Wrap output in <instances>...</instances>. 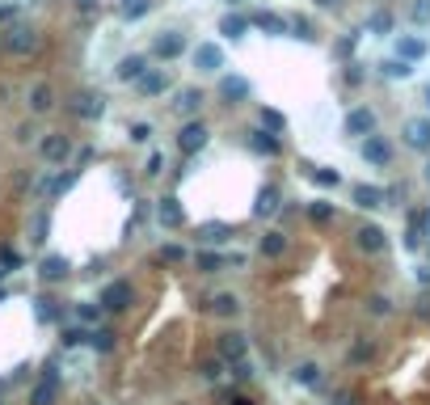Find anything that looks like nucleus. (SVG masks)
I'll return each mask as SVG.
<instances>
[{"mask_svg": "<svg viewBox=\"0 0 430 405\" xmlns=\"http://www.w3.org/2000/svg\"><path fill=\"white\" fill-rule=\"evenodd\" d=\"M144 72H148V55H122L118 68H114V76H118L122 85H135Z\"/></svg>", "mask_w": 430, "mask_h": 405, "instance_id": "2eb2a0df", "label": "nucleus"}, {"mask_svg": "<svg viewBox=\"0 0 430 405\" xmlns=\"http://www.w3.org/2000/svg\"><path fill=\"white\" fill-rule=\"evenodd\" d=\"M215 376H220V359H207L203 363V380H215Z\"/></svg>", "mask_w": 430, "mask_h": 405, "instance_id": "6e6d98bb", "label": "nucleus"}, {"mask_svg": "<svg viewBox=\"0 0 430 405\" xmlns=\"http://www.w3.org/2000/svg\"><path fill=\"white\" fill-rule=\"evenodd\" d=\"M422 55H426V38H422V34H401V38H397V59L414 63V59H422Z\"/></svg>", "mask_w": 430, "mask_h": 405, "instance_id": "5701e85b", "label": "nucleus"}, {"mask_svg": "<svg viewBox=\"0 0 430 405\" xmlns=\"http://www.w3.org/2000/svg\"><path fill=\"white\" fill-rule=\"evenodd\" d=\"M418 313H422V317H430V296H422V300H418Z\"/></svg>", "mask_w": 430, "mask_h": 405, "instance_id": "052dcab7", "label": "nucleus"}, {"mask_svg": "<svg viewBox=\"0 0 430 405\" xmlns=\"http://www.w3.org/2000/svg\"><path fill=\"white\" fill-rule=\"evenodd\" d=\"M220 34L232 38V42L245 38V34H249V17H241V13H224V17H220Z\"/></svg>", "mask_w": 430, "mask_h": 405, "instance_id": "a878e982", "label": "nucleus"}, {"mask_svg": "<svg viewBox=\"0 0 430 405\" xmlns=\"http://www.w3.org/2000/svg\"><path fill=\"white\" fill-rule=\"evenodd\" d=\"M68 270H72V266H68L63 254H46V258L38 262V279H42V283H59V279H68Z\"/></svg>", "mask_w": 430, "mask_h": 405, "instance_id": "a211bd4d", "label": "nucleus"}, {"mask_svg": "<svg viewBox=\"0 0 430 405\" xmlns=\"http://www.w3.org/2000/svg\"><path fill=\"white\" fill-rule=\"evenodd\" d=\"M287 30H291L296 38H304V42H312V38H317V34H312V21H308V17H300V13H296V17H287Z\"/></svg>", "mask_w": 430, "mask_h": 405, "instance_id": "79ce46f5", "label": "nucleus"}, {"mask_svg": "<svg viewBox=\"0 0 430 405\" xmlns=\"http://www.w3.org/2000/svg\"><path fill=\"white\" fill-rule=\"evenodd\" d=\"M190 59H194V68L207 72V76L224 72V46H220V42H198V46L190 51Z\"/></svg>", "mask_w": 430, "mask_h": 405, "instance_id": "423d86ee", "label": "nucleus"}, {"mask_svg": "<svg viewBox=\"0 0 430 405\" xmlns=\"http://www.w3.org/2000/svg\"><path fill=\"white\" fill-rule=\"evenodd\" d=\"M207 139H211V131H207V123L194 114V118H186L182 131H177V152H182V156H194V152L207 148Z\"/></svg>", "mask_w": 430, "mask_h": 405, "instance_id": "f03ea898", "label": "nucleus"}, {"mask_svg": "<svg viewBox=\"0 0 430 405\" xmlns=\"http://www.w3.org/2000/svg\"><path fill=\"white\" fill-rule=\"evenodd\" d=\"M211 313H215V317H236V313H241V300H236L232 292H220V296L211 300Z\"/></svg>", "mask_w": 430, "mask_h": 405, "instance_id": "473e14b6", "label": "nucleus"}, {"mask_svg": "<svg viewBox=\"0 0 430 405\" xmlns=\"http://www.w3.org/2000/svg\"><path fill=\"white\" fill-rule=\"evenodd\" d=\"M152 13V0H118V17L122 21H139Z\"/></svg>", "mask_w": 430, "mask_h": 405, "instance_id": "7c9ffc66", "label": "nucleus"}, {"mask_svg": "<svg viewBox=\"0 0 430 405\" xmlns=\"http://www.w3.org/2000/svg\"><path fill=\"white\" fill-rule=\"evenodd\" d=\"M401 139H405V148H414V152H430V118H410V123L401 127Z\"/></svg>", "mask_w": 430, "mask_h": 405, "instance_id": "9d476101", "label": "nucleus"}, {"mask_svg": "<svg viewBox=\"0 0 430 405\" xmlns=\"http://www.w3.org/2000/svg\"><path fill=\"white\" fill-rule=\"evenodd\" d=\"M249 30H262V34H274V38H279V34H287V17L266 8V13H253V17H249Z\"/></svg>", "mask_w": 430, "mask_h": 405, "instance_id": "aec40b11", "label": "nucleus"}, {"mask_svg": "<svg viewBox=\"0 0 430 405\" xmlns=\"http://www.w3.org/2000/svg\"><path fill=\"white\" fill-rule=\"evenodd\" d=\"M426 182H430V161H426Z\"/></svg>", "mask_w": 430, "mask_h": 405, "instance_id": "69168bd1", "label": "nucleus"}, {"mask_svg": "<svg viewBox=\"0 0 430 405\" xmlns=\"http://www.w3.org/2000/svg\"><path fill=\"white\" fill-rule=\"evenodd\" d=\"M38 156H42L46 165H68V156H72V135L46 131V135L38 139Z\"/></svg>", "mask_w": 430, "mask_h": 405, "instance_id": "20e7f679", "label": "nucleus"}, {"mask_svg": "<svg viewBox=\"0 0 430 405\" xmlns=\"http://www.w3.org/2000/svg\"><path fill=\"white\" fill-rule=\"evenodd\" d=\"M152 139V127L148 123H131V144H148Z\"/></svg>", "mask_w": 430, "mask_h": 405, "instance_id": "8fccbe9b", "label": "nucleus"}, {"mask_svg": "<svg viewBox=\"0 0 430 405\" xmlns=\"http://www.w3.org/2000/svg\"><path fill=\"white\" fill-rule=\"evenodd\" d=\"M249 148H253V152H262V156H279V152H283V139H279L274 131L258 127V131H249Z\"/></svg>", "mask_w": 430, "mask_h": 405, "instance_id": "4be33fe9", "label": "nucleus"}, {"mask_svg": "<svg viewBox=\"0 0 430 405\" xmlns=\"http://www.w3.org/2000/svg\"><path fill=\"white\" fill-rule=\"evenodd\" d=\"M410 228H414V232H422V237H430V207H422V211H414V216H410Z\"/></svg>", "mask_w": 430, "mask_h": 405, "instance_id": "a18cd8bd", "label": "nucleus"}, {"mask_svg": "<svg viewBox=\"0 0 430 405\" xmlns=\"http://www.w3.org/2000/svg\"><path fill=\"white\" fill-rule=\"evenodd\" d=\"M253 89H249V80L245 76H220V97H228V101H245Z\"/></svg>", "mask_w": 430, "mask_h": 405, "instance_id": "393cba45", "label": "nucleus"}, {"mask_svg": "<svg viewBox=\"0 0 430 405\" xmlns=\"http://www.w3.org/2000/svg\"><path fill=\"white\" fill-rule=\"evenodd\" d=\"M228 405H253V401H249V397H241V393H232V397H228Z\"/></svg>", "mask_w": 430, "mask_h": 405, "instance_id": "680f3d73", "label": "nucleus"}, {"mask_svg": "<svg viewBox=\"0 0 430 405\" xmlns=\"http://www.w3.org/2000/svg\"><path fill=\"white\" fill-rule=\"evenodd\" d=\"M76 8H80V13H93V8H97V0H76Z\"/></svg>", "mask_w": 430, "mask_h": 405, "instance_id": "bf43d9fd", "label": "nucleus"}, {"mask_svg": "<svg viewBox=\"0 0 430 405\" xmlns=\"http://www.w3.org/2000/svg\"><path fill=\"white\" fill-rule=\"evenodd\" d=\"M245 351H249L245 334H236V330L220 334V359H224V363H236V359H245Z\"/></svg>", "mask_w": 430, "mask_h": 405, "instance_id": "6ab92c4d", "label": "nucleus"}, {"mask_svg": "<svg viewBox=\"0 0 430 405\" xmlns=\"http://www.w3.org/2000/svg\"><path fill=\"white\" fill-rule=\"evenodd\" d=\"M55 401H59V376H55V363H46L42 380H38L34 393H30V405H55Z\"/></svg>", "mask_w": 430, "mask_h": 405, "instance_id": "1a4fd4ad", "label": "nucleus"}, {"mask_svg": "<svg viewBox=\"0 0 430 405\" xmlns=\"http://www.w3.org/2000/svg\"><path fill=\"white\" fill-rule=\"evenodd\" d=\"M80 342H89V330L84 325H68L63 330V347H80Z\"/></svg>", "mask_w": 430, "mask_h": 405, "instance_id": "37998d69", "label": "nucleus"}, {"mask_svg": "<svg viewBox=\"0 0 430 405\" xmlns=\"http://www.w3.org/2000/svg\"><path fill=\"white\" fill-rule=\"evenodd\" d=\"M258 249H262V258H283V254H287V237H283V232H266V237L258 241Z\"/></svg>", "mask_w": 430, "mask_h": 405, "instance_id": "c756f323", "label": "nucleus"}, {"mask_svg": "<svg viewBox=\"0 0 430 405\" xmlns=\"http://www.w3.org/2000/svg\"><path fill=\"white\" fill-rule=\"evenodd\" d=\"M97 313H101V304H76V321H80V325H93Z\"/></svg>", "mask_w": 430, "mask_h": 405, "instance_id": "49530a36", "label": "nucleus"}, {"mask_svg": "<svg viewBox=\"0 0 430 405\" xmlns=\"http://www.w3.org/2000/svg\"><path fill=\"white\" fill-rule=\"evenodd\" d=\"M152 55L165 59V63H169V59H182V55H186V34H182V30H160V34L152 38Z\"/></svg>", "mask_w": 430, "mask_h": 405, "instance_id": "39448f33", "label": "nucleus"}, {"mask_svg": "<svg viewBox=\"0 0 430 405\" xmlns=\"http://www.w3.org/2000/svg\"><path fill=\"white\" fill-rule=\"evenodd\" d=\"M363 161L367 165H376V169H384V165H393V144L384 139V135H363Z\"/></svg>", "mask_w": 430, "mask_h": 405, "instance_id": "6e6552de", "label": "nucleus"}, {"mask_svg": "<svg viewBox=\"0 0 430 405\" xmlns=\"http://www.w3.org/2000/svg\"><path fill=\"white\" fill-rule=\"evenodd\" d=\"M367 30H372V34H380V38H384V34H393V13H388V8H376V13L367 17Z\"/></svg>", "mask_w": 430, "mask_h": 405, "instance_id": "e433bc0d", "label": "nucleus"}, {"mask_svg": "<svg viewBox=\"0 0 430 405\" xmlns=\"http://www.w3.org/2000/svg\"><path fill=\"white\" fill-rule=\"evenodd\" d=\"M34 313H38V321H42V325H51V321H59V313H63V309H59L51 296H38V300H34Z\"/></svg>", "mask_w": 430, "mask_h": 405, "instance_id": "f704fd0d", "label": "nucleus"}, {"mask_svg": "<svg viewBox=\"0 0 430 405\" xmlns=\"http://www.w3.org/2000/svg\"><path fill=\"white\" fill-rule=\"evenodd\" d=\"M410 17H414V21H430V0H418V4L410 8Z\"/></svg>", "mask_w": 430, "mask_h": 405, "instance_id": "603ef678", "label": "nucleus"}, {"mask_svg": "<svg viewBox=\"0 0 430 405\" xmlns=\"http://www.w3.org/2000/svg\"><path fill=\"white\" fill-rule=\"evenodd\" d=\"M156 220H160V228H182V224H186V211H182V203H177L173 194H165V199L156 203Z\"/></svg>", "mask_w": 430, "mask_h": 405, "instance_id": "f3484780", "label": "nucleus"}, {"mask_svg": "<svg viewBox=\"0 0 430 405\" xmlns=\"http://www.w3.org/2000/svg\"><path fill=\"white\" fill-rule=\"evenodd\" d=\"M426 106H430V85H426Z\"/></svg>", "mask_w": 430, "mask_h": 405, "instance_id": "0e129e2a", "label": "nucleus"}, {"mask_svg": "<svg viewBox=\"0 0 430 405\" xmlns=\"http://www.w3.org/2000/svg\"><path fill=\"white\" fill-rule=\"evenodd\" d=\"M68 114H76L80 123H97V118L106 114V97L93 93V89H80V93L68 101Z\"/></svg>", "mask_w": 430, "mask_h": 405, "instance_id": "7ed1b4c3", "label": "nucleus"}, {"mask_svg": "<svg viewBox=\"0 0 430 405\" xmlns=\"http://www.w3.org/2000/svg\"><path fill=\"white\" fill-rule=\"evenodd\" d=\"M308 177H312L317 186H325V190H334V186L342 182V173H338V169H329V165H308Z\"/></svg>", "mask_w": 430, "mask_h": 405, "instance_id": "2f4dec72", "label": "nucleus"}, {"mask_svg": "<svg viewBox=\"0 0 430 405\" xmlns=\"http://www.w3.org/2000/svg\"><path fill=\"white\" fill-rule=\"evenodd\" d=\"M8 21H17V4H0V25H8Z\"/></svg>", "mask_w": 430, "mask_h": 405, "instance_id": "4d7b16f0", "label": "nucleus"}, {"mask_svg": "<svg viewBox=\"0 0 430 405\" xmlns=\"http://www.w3.org/2000/svg\"><path fill=\"white\" fill-rule=\"evenodd\" d=\"M131 300H135V287H131L127 279H114V283L101 292V300H97V304H101L106 313H122V309H131Z\"/></svg>", "mask_w": 430, "mask_h": 405, "instance_id": "0eeeda50", "label": "nucleus"}, {"mask_svg": "<svg viewBox=\"0 0 430 405\" xmlns=\"http://www.w3.org/2000/svg\"><path fill=\"white\" fill-rule=\"evenodd\" d=\"M350 199H355L359 207H367V211H372V207H384V190H380V186H367V182H359V186L350 190Z\"/></svg>", "mask_w": 430, "mask_h": 405, "instance_id": "bb28decb", "label": "nucleus"}, {"mask_svg": "<svg viewBox=\"0 0 430 405\" xmlns=\"http://www.w3.org/2000/svg\"><path fill=\"white\" fill-rule=\"evenodd\" d=\"M160 169H165V156H160V152H152V156H148V169H144V173H148V177H156Z\"/></svg>", "mask_w": 430, "mask_h": 405, "instance_id": "864d4df0", "label": "nucleus"}, {"mask_svg": "<svg viewBox=\"0 0 430 405\" xmlns=\"http://www.w3.org/2000/svg\"><path fill=\"white\" fill-rule=\"evenodd\" d=\"M114 342H118V334H114V330H89V347H93V351L110 355V351H114Z\"/></svg>", "mask_w": 430, "mask_h": 405, "instance_id": "c9c22d12", "label": "nucleus"}, {"mask_svg": "<svg viewBox=\"0 0 430 405\" xmlns=\"http://www.w3.org/2000/svg\"><path fill=\"white\" fill-rule=\"evenodd\" d=\"M135 85H139V97H160V93L169 89V72H160V68H148V72H144Z\"/></svg>", "mask_w": 430, "mask_h": 405, "instance_id": "412c9836", "label": "nucleus"}, {"mask_svg": "<svg viewBox=\"0 0 430 405\" xmlns=\"http://www.w3.org/2000/svg\"><path fill=\"white\" fill-rule=\"evenodd\" d=\"M291 376H296V385H304V389H317V385H321V368H317V363H300Z\"/></svg>", "mask_w": 430, "mask_h": 405, "instance_id": "4c0bfd02", "label": "nucleus"}, {"mask_svg": "<svg viewBox=\"0 0 430 405\" xmlns=\"http://www.w3.org/2000/svg\"><path fill=\"white\" fill-rule=\"evenodd\" d=\"M228 237H236V232H232V224H224V220H207V224H198V241H203V245H224Z\"/></svg>", "mask_w": 430, "mask_h": 405, "instance_id": "b1692460", "label": "nucleus"}, {"mask_svg": "<svg viewBox=\"0 0 430 405\" xmlns=\"http://www.w3.org/2000/svg\"><path fill=\"white\" fill-rule=\"evenodd\" d=\"M317 4H321V8H334V4H338V0H317Z\"/></svg>", "mask_w": 430, "mask_h": 405, "instance_id": "e2e57ef3", "label": "nucleus"}, {"mask_svg": "<svg viewBox=\"0 0 430 405\" xmlns=\"http://www.w3.org/2000/svg\"><path fill=\"white\" fill-rule=\"evenodd\" d=\"M46 232H51V211L38 207L34 220H30V241H34V245H46Z\"/></svg>", "mask_w": 430, "mask_h": 405, "instance_id": "cd10ccee", "label": "nucleus"}, {"mask_svg": "<svg viewBox=\"0 0 430 405\" xmlns=\"http://www.w3.org/2000/svg\"><path fill=\"white\" fill-rule=\"evenodd\" d=\"M228 4H241V0H228Z\"/></svg>", "mask_w": 430, "mask_h": 405, "instance_id": "338daca9", "label": "nucleus"}, {"mask_svg": "<svg viewBox=\"0 0 430 405\" xmlns=\"http://www.w3.org/2000/svg\"><path fill=\"white\" fill-rule=\"evenodd\" d=\"M308 220L312 224H334V203H325V199L308 203Z\"/></svg>", "mask_w": 430, "mask_h": 405, "instance_id": "a19ab883", "label": "nucleus"}, {"mask_svg": "<svg viewBox=\"0 0 430 405\" xmlns=\"http://www.w3.org/2000/svg\"><path fill=\"white\" fill-rule=\"evenodd\" d=\"M279 207H283L279 186H262V190H258V203H253V216H258V220H270V216H279Z\"/></svg>", "mask_w": 430, "mask_h": 405, "instance_id": "dca6fc26", "label": "nucleus"}, {"mask_svg": "<svg viewBox=\"0 0 430 405\" xmlns=\"http://www.w3.org/2000/svg\"><path fill=\"white\" fill-rule=\"evenodd\" d=\"M160 262L177 266V262H186V249H182V245H165V249H160Z\"/></svg>", "mask_w": 430, "mask_h": 405, "instance_id": "de8ad7c7", "label": "nucleus"}, {"mask_svg": "<svg viewBox=\"0 0 430 405\" xmlns=\"http://www.w3.org/2000/svg\"><path fill=\"white\" fill-rule=\"evenodd\" d=\"M380 72H384L388 80H405V76H410L414 68H410L405 59H397V55H393V59H384V63H380Z\"/></svg>", "mask_w": 430, "mask_h": 405, "instance_id": "58836bf2", "label": "nucleus"}, {"mask_svg": "<svg viewBox=\"0 0 430 405\" xmlns=\"http://www.w3.org/2000/svg\"><path fill=\"white\" fill-rule=\"evenodd\" d=\"M372 131H376V110L359 106V110H350V114H346V135L363 139V135H372Z\"/></svg>", "mask_w": 430, "mask_h": 405, "instance_id": "4468645a", "label": "nucleus"}, {"mask_svg": "<svg viewBox=\"0 0 430 405\" xmlns=\"http://www.w3.org/2000/svg\"><path fill=\"white\" fill-rule=\"evenodd\" d=\"M25 106H30V114H34V118H38V114H51V110H55V89H51L46 80L30 85V97H25Z\"/></svg>", "mask_w": 430, "mask_h": 405, "instance_id": "9b49d317", "label": "nucleus"}, {"mask_svg": "<svg viewBox=\"0 0 430 405\" xmlns=\"http://www.w3.org/2000/svg\"><path fill=\"white\" fill-rule=\"evenodd\" d=\"M228 368H232V380H241V385H245V380H253V368H249V359H236V363H228Z\"/></svg>", "mask_w": 430, "mask_h": 405, "instance_id": "09e8293b", "label": "nucleus"}, {"mask_svg": "<svg viewBox=\"0 0 430 405\" xmlns=\"http://www.w3.org/2000/svg\"><path fill=\"white\" fill-rule=\"evenodd\" d=\"M372 313H376V317H388V313H393V300H388V296H376V300H372Z\"/></svg>", "mask_w": 430, "mask_h": 405, "instance_id": "3c124183", "label": "nucleus"}, {"mask_svg": "<svg viewBox=\"0 0 430 405\" xmlns=\"http://www.w3.org/2000/svg\"><path fill=\"white\" fill-rule=\"evenodd\" d=\"M334 405H355V397L350 393H334Z\"/></svg>", "mask_w": 430, "mask_h": 405, "instance_id": "13d9d810", "label": "nucleus"}, {"mask_svg": "<svg viewBox=\"0 0 430 405\" xmlns=\"http://www.w3.org/2000/svg\"><path fill=\"white\" fill-rule=\"evenodd\" d=\"M203 101H207V97H203V89H198V85H186V89H177V93H173V110H177V114H186V118H194V114L203 110Z\"/></svg>", "mask_w": 430, "mask_h": 405, "instance_id": "f8f14e48", "label": "nucleus"}, {"mask_svg": "<svg viewBox=\"0 0 430 405\" xmlns=\"http://www.w3.org/2000/svg\"><path fill=\"white\" fill-rule=\"evenodd\" d=\"M42 46V34L30 25V21H8L4 30H0V51H8V55H30V51H38Z\"/></svg>", "mask_w": 430, "mask_h": 405, "instance_id": "f257e3e1", "label": "nucleus"}, {"mask_svg": "<svg viewBox=\"0 0 430 405\" xmlns=\"http://www.w3.org/2000/svg\"><path fill=\"white\" fill-rule=\"evenodd\" d=\"M355 241H359L363 254H384V249H388V232H384L380 224H363V228L355 232Z\"/></svg>", "mask_w": 430, "mask_h": 405, "instance_id": "ddd939ff", "label": "nucleus"}, {"mask_svg": "<svg viewBox=\"0 0 430 405\" xmlns=\"http://www.w3.org/2000/svg\"><path fill=\"white\" fill-rule=\"evenodd\" d=\"M76 182H80V169H68V173H59V177H55V182L46 186V190H51V194L59 199V194H68V190H72Z\"/></svg>", "mask_w": 430, "mask_h": 405, "instance_id": "ea45409f", "label": "nucleus"}, {"mask_svg": "<svg viewBox=\"0 0 430 405\" xmlns=\"http://www.w3.org/2000/svg\"><path fill=\"white\" fill-rule=\"evenodd\" d=\"M258 123H262L266 131H274V135H283V131H287V118H283L279 110H270V106H262V110H258Z\"/></svg>", "mask_w": 430, "mask_h": 405, "instance_id": "72a5a7b5", "label": "nucleus"}, {"mask_svg": "<svg viewBox=\"0 0 430 405\" xmlns=\"http://www.w3.org/2000/svg\"><path fill=\"white\" fill-rule=\"evenodd\" d=\"M17 266H21V258H17L8 245H0V279H4L8 270H17Z\"/></svg>", "mask_w": 430, "mask_h": 405, "instance_id": "c03bdc74", "label": "nucleus"}, {"mask_svg": "<svg viewBox=\"0 0 430 405\" xmlns=\"http://www.w3.org/2000/svg\"><path fill=\"white\" fill-rule=\"evenodd\" d=\"M194 266H198L203 275H220V270L228 266V258H224V254H211V249H198V254H194Z\"/></svg>", "mask_w": 430, "mask_h": 405, "instance_id": "c85d7f7f", "label": "nucleus"}, {"mask_svg": "<svg viewBox=\"0 0 430 405\" xmlns=\"http://www.w3.org/2000/svg\"><path fill=\"white\" fill-rule=\"evenodd\" d=\"M355 42H359V34H346V38L338 42V55H350V51H355Z\"/></svg>", "mask_w": 430, "mask_h": 405, "instance_id": "5fc2aeb1", "label": "nucleus"}]
</instances>
